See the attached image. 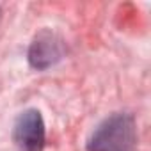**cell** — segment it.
<instances>
[{
  "label": "cell",
  "instance_id": "cell-1",
  "mask_svg": "<svg viewBox=\"0 0 151 151\" xmlns=\"http://www.w3.org/2000/svg\"><path fill=\"white\" fill-rule=\"evenodd\" d=\"M137 128L130 114H114L107 117L89 137V151H135Z\"/></svg>",
  "mask_w": 151,
  "mask_h": 151
},
{
  "label": "cell",
  "instance_id": "cell-2",
  "mask_svg": "<svg viewBox=\"0 0 151 151\" xmlns=\"http://www.w3.org/2000/svg\"><path fill=\"white\" fill-rule=\"evenodd\" d=\"M13 137L18 151H43L46 135L41 112L36 109L22 112L14 123Z\"/></svg>",
  "mask_w": 151,
  "mask_h": 151
},
{
  "label": "cell",
  "instance_id": "cell-3",
  "mask_svg": "<svg viewBox=\"0 0 151 151\" xmlns=\"http://www.w3.org/2000/svg\"><path fill=\"white\" fill-rule=\"evenodd\" d=\"M64 55L62 41L50 30L39 32L30 48H29V62L36 69H48L57 64Z\"/></svg>",
  "mask_w": 151,
  "mask_h": 151
}]
</instances>
